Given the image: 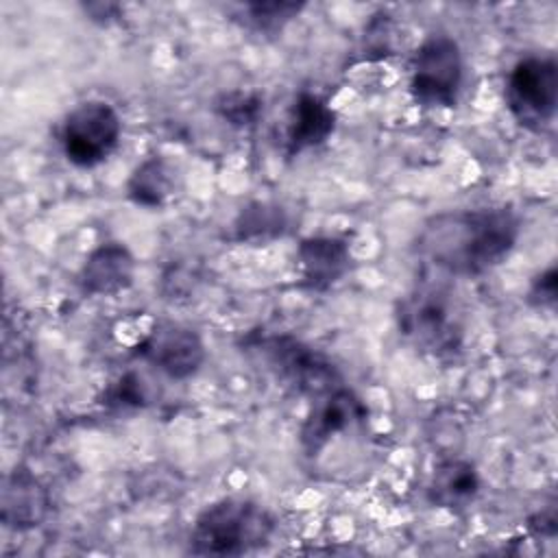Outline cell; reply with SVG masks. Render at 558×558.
Returning a JSON list of instances; mask_svg holds the SVG:
<instances>
[{"mask_svg":"<svg viewBox=\"0 0 558 558\" xmlns=\"http://www.w3.org/2000/svg\"><path fill=\"white\" fill-rule=\"evenodd\" d=\"M519 233L521 220L510 207H473L429 218L418 233L416 248L445 275L477 277L510 255Z\"/></svg>","mask_w":558,"mask_h":558,"instance_id":"1","label":"cell"},{"mask_svg":"<svg viewBox=\"0 0 558 558\" xmlns=\"http://www.w3.org/2000/svg\"><path fill=\"white\" fill-rule=\"evenodd\" d=\"M397 325L405 340L434 357H453L462 347V310L453 288L440 279L416 283L399 301Z\"/></svg>","mask_w":558,"mask_h":558,"instance_id":"2","label":"cell"},{"mask_svg":"<svg viewBox=\"0 0 558 558\" xmlns=\"http://www.w3.org/2000/svg\"><path fill=\"white\" fill-rule=\"evenodd\" d=\"M275 521L251 499L225 497L201 510L192 525L190 551L196 556H242L268 543Z\"/></svg>","mask_w":558,"mask_h":558,"instance_id":"3","label":"cell"},{"mask_svg":"<svg viewBox=\"0 0 558 558\" xmlns=\"http://www.w3.org/2000/svg\"><path fill=\"white\" fill-rule=\"evenodd\" d=\"M251 349L262 355L277 379L301 395L320 397L340 386L338 368L323 353L292 336H262Z\"/></svg>","mask_w":558,"mask_h":558,"instance_id":"4","label":"cell"},{"mask_svg":"<svg viewBox=\"0 0 558 558\" xmlns=\"http://www.w3.org/2000/svg\"><path fill=\"white\" fill-rule=\"evenodd\" d=\"M462 85V52L453 37L429 35L416 50L410 94L421 107H453Z\"/></svg>","mask_w":558,"mask_h":558,"instance_id":"5","label":"cell"},{"mask_svg":"<svg viewBox=\"0 0 558 558\" xmlns=\"http://www.w3.org/2000/svg\"><path fill=\"white\" fill-rule=\"evenodd\" d=\"M506 102L512 118L538 133L543 131L558 102V68L549 57H525L521 59L508 76Z\"/></svg>","mask_w":558,"mask_h":558,"instance_id":"6","label":"cell"},{"mask_svg":"<svg viewBox=\"0 0 558 558\" xmlns=\"http://www.w3.org/2000/svg\"><path fill=\"white\" fill-rule=\"evenodd\" d=\"M120 133V116L109 102L85 100L68 113L61 126V146L70 163L94 168L116 150Z\"/></svg>","mask_w":558,"mask_h":558,"instance_id":"7","label":"cell"},{"mask_svg":"<svg viewBox=\"0 0 558 558\" xmlns=\"http://www.w3.org/2000/svg\"><path fill=\"white\" fill-rule=\"evenodd\" d=\"M364 401L349 388H333L316 397L312 412L301 427V445L307 456H316L336 434L366 421Z\"/></svg>","mask_w":558,"mask_h":558,"instance_id":"8","label":"cell"},{"mask_svg":"<svg viewBox=\"0 0 558 558\" xmlns=\"http://www.w3.org/2000/svg\"><path fill=\"white\" fill-rule=\"evenodd\" d=\"M140 355L168 377L187 379L201 368L205 344L190 327L159 325L140 344Z\"/></svg>","mask_w":558,"mask_h":558,"instance_id":"9","label":"cell"},{"mask_svg":"<svg viewBox=\"0 0 558 558\" xmlns=\"http://www.w3.org/2000/svg\"><path fill=\"white\" fill-rule=\"evenodd\" d=\"M50 508L46 486L24 466H15L2 484V523L11 530L37 527Z\"/></svg>","mask_w":558,"mask_h":558,"instance_id":"10","label":"cell"},{"mask_svg":"<svg viewBox=\"0 0 558 558\" xmlns=\"http://www.w3.org/2000/svg\"><path fill=\"white\" fill-rule=\"evenodd\" d=\"M135 262L120 242H107L94 248L81 266L78 283L85 294L109 296L126 290L133 281Z\"/></svg>","mask_w":558,"mask_h":558,"instance_id":"11","label":"cell"},{"mask_svg":"<svg viewBox=\"0 0 558 558\" xmlns=\"http://www.w3.org/2000/svg\"><path fill=\"white\" fill-rule=\"evenodd\" d=\"M296 259L301 266V279L307 290L323 292L344 277L351 264L347 242L338 238H307L299 244Z\"/></svg>","mask_w":558,"mask_h":558,"instance_id":"12","label":"cell"},{"mask_svg":"<svg viewBox=\"0 0 558 558\" xmlns=\"http://www.w3.org/2000/svg\"><path fill=\"white\" fill-rule=\"evenodd\" d=\"M336 129V113L316 94L301 92L292 105L286 131L288 155H299L307 148L320 146Z\"/></svg>","mask_w":558,"mask_h":558,"instance_id":"13","label":"cell"},{"mask_svg":"<svg viewBox=\"0 0 558 558\" xmlns=\"http://www.w3.org/2000/svg\"><path fill=\"white\" fill-rule=\"evenodd\" d=\"M480 493V475L475 466L466 460H445L440 462L429 480L427 497L432 504L449 510L466 508Z\"/></svg>","mask_w":558,"mask_h":558,"instance_id":"14","label":"cell"},{"mask_svg":"<svg viewBox=\"0 0 558 558\" xmlns=\"http://www.w3.org/2000/svg\"><path fill=\"white\" fill-rule=\"evenodd\" d=\"M172 187L174 179L168 161L161 157H148L133 170L126 183V194L135 205L161 207L172 194Z\"/></svg>","mask_w":558,"mask_h":558,"instance_id":"15","label":"cell"},{"mask_svg":"<svg viewBox=\"0 0 558 558\" xmlns=\"http://www.w3.org/2000/svg\"><path fill=\"white\" fill-rule=\"evenodd\" d=\"M286 227L281 207L268 203H253L240 211L235 220L238 240H270Z\"/></svg>","mask_w":558,"mask_h":558,"instance_id":"16","label":"cell"},{"mask_svg":"<svg viewBox=\"0 0 558 558\" xmlns=\"http://www.w3.org/2000/svg\"><path fill=\"white\" fill-rule=\"evenodd\" d=\"M244 22L248 28L255 33H279L290 20H294L301 11L303 4L296 2H251L244 4Z\"/></svg>","mask_w":558,"mask_h":558,"instance_id":"17","label":"cell"},{"mask_svg":"<svg viewBox=\"0 0 558 558\" xmlns=\"http://www.w3.org/2000/svg\"><path fill=\"white\" fill-rule=\"evenodd\" d=\"M216 111L233 126H253L262 116V98L253 92H229L216 100Z\"/></svg>","mask_w":558,"mask_h":558,"instance_id":"18","label":"cell"},{"mask_svg":"<svg viewBox=\"0 0 558 558\" xmlns=\"http://www.w3.org/2000/svg\"><path fill=\"white\" fill-rule=\"evenodd\" d=\"M105 401L109 405H118V408H140L144 405L146 397H144V386H142V377L135 373H126L124 377H120L105 395Z\"/></svg>","mask_w":558,"mask_h":558,"instance_id":"19","label":"cell"},{"mask_svg":"<svg viewBox=\"0 0 558 558\" xmlns=\"http://www.w3.org/2000/svg\"><path fill=\"white\" fill-rule=\"evenodd\" d=\"M556 277L558 275H556L554 266L547 268L541 277H536V281L532 286V292H530V296L536 305H554V301H556Z\"/></svg>","mask_w":558,"mask_h":558,"instance_id":"20","label":"cell"},{"mask_svg":"<svg viewBox=\"0 0 558 558\" xmlns=\"http://www.w3.org/2000/svg\"><path fill=\"white\" fill-rule=\"evenodd\" d=\"M85 11L92 15V20H98V22H109L111 17H116L120 13V7L118 4H85Z\"/></svg>","mask_w":558,"mask_h":558,"instance_id":"21","label":"cell"}]
</instances>
